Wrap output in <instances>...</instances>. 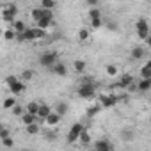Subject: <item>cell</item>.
<instances>
[{
  "label": "cell",
  "instance_id": "cell-1",
  "mask_svg": "<svg viewBox=\"0 0 151 151\" xmlns=\"http://www.w3.org/2000/svg\"><path fill=\"white\" fill-rule=\"evenodd\" d=\"M77 94L80 96V98H94V94H96V86H94V82H91V78H84L82 80V84L78 86V89H77Z\"/></svg>",
  "mask_w": 151,
  "mask_h": 151
},
{
  "label": "cell",
  "instance_id": "cell-2",
  "mask_svg": "<svg viewBox=\"0 0 151 151\" xmlns=\"http://www.w3.org/2000/svg\"><path fill=\"white\" fill-rule=\"evenodd\" d=\"M135 30H137V37L146 41L147 36H149V25H147V20H146V18L137 20V23H135Z\"/></svg>",
  "mask_w": 151,
  "mask_h": 151
},
{
  "label": "cell",
  "instance_id": "cell-3",
  "mask_svg": "<svg viewBox=\"0 0 151 151\" xmlns=\"http://www.w3.org/2000/svg\"><path fill=\"white\" fill-rule=\"evenodd\" d=\"M57 59H59V55L55 52H45V53L39 55V64L43 68H52L57 62Z\"/></svg>",
  "mask_w": 151,
  "mask_h": 151
},
{
  "label": "cell",
  "instance_id": "cell-4",
  "mask_svg": "<svg viewBox=\"0 0 151 151\" xmlns=\"http://www.w3.org/2000/svg\"><path fill=\"white\" fill-rule=\"evenodd\" d=\"M82 130H84V124H82V123H75V124L71 126L69 133H68V142H69V144H75V142L78 140Z\"/></svg>",
  "mask_w": 151,
  "mask_h": 151
},
{
  "label": "cell",
  "instance_id": "cell-5",
  "mask_svg": "<svg viewBox=\"0 0 151 151\" xmlns=\"http://www.w3.org/2000/svg\"><path fill=\"white\" fill-rule=\"evenodd\" d=\"M117 103V98L114 94H101L100 96V107L101 109H112Z\"/></svg>",
  "mask_w": 151,
  "mask_h": 151
},
{
  "label": "cell",
  "instance_id": "cell-6",
  "mask_svg": "<svg viewBox=\"0 0 151 151\" xmlns=\"http://www.w3.org/2000/svg\"><path fill=\"white\" fill-rule=\"evenodd\" d=\"M41 18H53V11H50V9H43V7H36V9H32V20L34 22H37V20H41Z\"/></svg>",
  "mask_w": 151,
  "mask_h": 151
},
{
  "label": "cell",
  "instance_id": "cell-7",
  "mask_svg": "<svg viewBox=\"0 0 151 151\" xmlns=\"http://www.w3.org/2000/svg\"><path fill=\"white\" fill-rule=\"evenodd\" d=\"M7 87H9L11 94H14V96H18V94H22V93H25V82H23L22 78H18L14 84H11V86H7Z\"/></svg>",
  "mask_w": 151,
  "mask_h": 151
},
{
  "label": "cell",
  "instance_id": "cell-8",
  "mask_svg": "<svg viewBox=\"0 0 151 151\" xmlns=\"http://www.w3.org/2000/svg\"><path fill=\"white\" fill-rule=\"evenodd\" d=\"M50 69L57 75V77H66V75H68V68H66V64H62V62H59V60H57Z\"/></svg>",
  "mask_w": 151,
  "mask_h": 151
},
{
  "label": "cell",
  "instance_id": "cell-9",
  "mask_svg": "<svg viewBox=\"0 0 151 151\" xmlns=\"http://www.w3.org/2000/svg\"><path fill=\"white\" fill-rule=\"evenodd\" d=\"M43 121H45L48 126H55V124H59V123H60V116H59L55 110H52V112H50V114L43 119Z\"/></svg>",
  "mask_w": 151,
  "mask_h": 151
},
{
  "label": "cell",
  "instance_id": "cell-10",
  "mask_svg": "<svg viewBox=\"0 0 151 151\" xmlns=\"http://www.w3.org/2000/svg\"><path fill=\"white\" fill-rule=\"evenodd\" d=\"M94 149L96 151H109V149H114V146L107 139H100V140L94 142Z\"/></svg>",
  "mask_w": 151,
  "mask_h": 151
},
{
  "label": "cell",
  "instance_id": "cell-11",
  "mask_svg": "<svg viewBox=\"0 0 151 151\" xmlns=\"http://www.w3.org/2000/svg\"><path fill=\"white\" fill-rule=\"evenodd\" d=\"M20 117H22V123H23V126H27V124H30V123H36V121L39 123V117H37L36 114H30V112H23Z\"/></svg>",
  "mask_w": 151,
  "mask_h": 151
},
{
  "label": "cell",
  "instance_id": "cell-12",
  "mask_svg": "<svg viewBox=\"0 0 151 151\" xmlns=\"http://www.w3.org/2000/svg\"><path fill=\"white\" fill-rule=\"evenodd\" d=\"M133 82V77L130 73H124V75H121V78H119V82H117V86L121 87V89H126L130 84Z\"/></svg>",
  "mask_w": 151,
  "mask_h": 151
},
{
  "label": "cell",
  "instance_id": "cell-13",
  "mask_svg": "<svg viewBox=\"0 0 151 151\" xmlns=\"http://www.w3.org/2000/svg\"><path fill=\"white\" fill-rule=\"evenodd\" d=\"M52 110H53V109H52L50 105L41 103V105H39V109H37V117H39V123H41V121H43V119H45V117L52 112Z\"/></svg>",
  "mask_w": 151,
  "mask_h": 151
},
{
  "label": "cell",
  "instance_id": "cell-14",
  "mask_svg": "<svg viewBox=\"0 0 151 151\" xmlns=\"http://www.w3.org/2000/svg\"><path fill=\"white\" fill-rule=\"evenodd\" d=\"M149 89H151V78H142L137 84V91H140V93H147Z\"/></svg>",
  "mask_w": 151,
  "mask_h": 151
},
{
  "label": "cell",
  "instance_id": "cell-15",
  "mask_svg": "<svg viewBox=\"0 0 151 151\" xmlns=\"http://www.w3.org/2000/svg\"><path fill=\"white\" fill-rule=\"evenodd\" d=\"M36 23H37L36 27H39V29L46 30V29H50V27H52V23H53V18H41V20H37Z\"/></svg>",
  "mask_w": 151,
  "mask_h": 151
},
{
  "label": "cell",
  "instance_id": "cell-16",
  "mask_svg": "<svg viewBox=\"0 0 151 151\" xmlns=\"http://www.w3.org/2000/svg\"><path fill=\"white\" fill-rule=\"evenodd\" d=\"M144 55H146V50H144L142 46H135V48L132 50V59H135V60L142 59Z\"/></svg>",
  "mask_w": 151,
  "mask_h": 151
},
{
  "label": "cell",
  "instance_id": "cell-17",
  "mask_svg": "<svg viewBox=\"0 0 151 151\" xmlns=\"http://www.w3.org/2000/svg\"><path fill=\"white\" fill-rule=\"evenodd\" d=\"M140 77L142 78H151V62H146L140 68Z\"/></svg>",
  "mask_w": 151,
  "mask_h": 151
},
{
  "label": "cell",
  "instance_id": "cell-18",
  "mask_svg": "<svg viewBox=\"0 0 151 151\" xmlns=\"http://www.w3.org/2000/svg\"><path fill=\"white\" fill-rule=\"evenodd\" d=\"M73 69L77 71V73H84V69H86V60H82V59H77L73 62Z\"/></svg>",
  "mask_w": 151,
  "mask_h": 151
},
{
  "label": "cell",
  "instance_id": "cell-19",
  "mask_svg": "<svg viewBox=\"0 0 151 151\" xmlns=\"http://www.w3.org/2000/svg\"><path fill=\"white\" fill-rule=\"evenodd\" d=\"M25 128H27V133H29V135H37V133H39V123H37V121L27 124Z\"/></svg>",
  "mask_w": 151,
  "mask_h": 151
},
{
  "label": "cell",
  "instance_id": "cell-20",
  "mask_svg": "<svg viewBox=\"0 0 151 151\" xmlns=\"http://www.w3.org/2000/svg\"><path fill=\"white\" fill-rule=\"evenodd\" d=\"M41 7H43V9L53 11V9L57 7V0H41Z\"/></svg>",
  "mask_w": 151,
  "mask_h": 151
},
{
  "label": "cell",
  "instance_id": "cell-21",
  "mask_svg": "<svg viewBox=\"0 0 151 151\" xmlns=\"http://www.w3.org/2000/svg\"><path fill=\"white\" fill-rule=\"evenodd\" d=\"M55 112L62 117V116H66V112H68V103L66 101H60V103H57V107H55Z\"/></svg>",
  "mask_w": 151,
  "mask_h": 151
},
{
  "label": "cell",
  "instance_id": "cell-22",
  "mask_svg": "<svg viewBox=\"0 0 151 151\" xmlns=\"http://www.w3.org/2000/svg\"><path fill=\"white\" fill-rule=\"evenodd\" d=\"M27 29V25L23 23V22H20V20H14V23H13V30L18 34V32H23Z\"/></svg>",
  "mask_w": 151,
  "mask_h": 151
},
{
  "label": "cell",
  "instance_id": "cell-23",
  "mask_svg": "<svg viewBox=\"0 0 151 151\" xmlns=\"http://www.w3.org/2000/svg\"><path fill=\"white\" fill-rule=\"evenodd\" d=\"M37 109H39V103H36V101H30V103H27V107H25V112H30V114H36V116H37Z\"/></svg>",
  "mask_w": 151,
  "mask_h": 151
},
{
  "label": "cell",
  "instance_id": "cell-24",
  "mask_svg": "<svg viewBox=\"0 0 151 151\" xmlns=\"http://www.w3.org/2000/svg\"><path fill=\"white\" fill-rule=\"evenodd\" d=\"M100 110H101L100 105H91V107H87V112H86V114H87V117H94Z\"/></svg>",
  "mask_w": 151,
  "mask_h": 151
},
{
  "label": "cell",
  "instance_id": "cell-25",
  "mask_svg": "<svg viewBox=\"0 0 151 151\" xmlns=\"http://www.w3.org/2000/svg\"><path fill=\"white\" fill-rule=\"evenodd\" d=\"M2 20L13 25V23H14V20H16V16H14V14H11V13H7V11L4 9V11H2Z\"/></svg>",
  "mask_w": 151,
  "mask_h": 151
},
{
  "label": "cell",
  "instance_id": "cell-26",
  "mask_svg": "<svg viewBox=\"0 0 151 151\" xmlns=\"http://www.w3.org/2000/svg\"><path fill=\"white\" fill-rule=\"evenodd\" d=\"M78 140H82V144H91V135H89V133L86 132V128L82 130V133H80Z\"/></svg>",
  "mask_w": 151,
  "mask_h": 151
},
{
  "label": "cell",
  "instance_id": "cell-27",
  "mask_svg": "<svg viewBox=\"0 0 151 151\" xmlns=\"http://www.w3.org/2000/svg\"><path fill=\"white\" fill-rule=\"evenodd\" d=\"M105 71H107L109 77H116V75H117V66H116V64H109V66L105 68Z\"/></svg>",
  "mask_w": 151,
  "mask_h": 151
},
{
  "label": "cell",
  "instance_id": "cell-28",
  "mask_svg": "<svg viewBox=\"0 0 151 151\" xmlns=\"http://www.w3.org/2000/svg\"><path fill=\"white\" fill-rule=\"evenodd\" d=\"M32 78H34V71H32V69H25V71L22 73V80H23V82L32 80Z\"/></svg>",
  "mask_w": 151,
  "mask_h": 151
},
{
  "label": "cell",
  "instance_id": "cell-29",
  "mask_svg": "<svg viewBox=\"0 0 151 151\" xmlns=\"http://www.w3.org/2000/svg\"><path fill=\"white\" fill-rule=\"evenodd\" d=\"M34 36H36V39H43V37H46V30H43L39 27H34Z\"/></svg>",
  "mask_w": 151,
  "mask_h": 151
},
{
  "label": "cell",
  "instance_id": "cell-30",
  "mask_svg": "<svg viewBox=\"0 0 151 151\" xmlns=\"http://www.w3.org/2000/svg\"><path fill=\"white\" fill-rule=\"evenodd\" d=\"M77 36H78V41H87V37H89V30H87V29H80Z\"/></svg>",
  "mask_w": 151,
  "mask_h": 151
},
{
  "label": "cell",
  "instance_id": "cell-31",
  "mask_svg": "<svg viewBox=\"0 0 151 151\" xmlns=\"http://www.w3.org/2000/svg\"><path fill=\"white\" fill-rule=\"evenodd\" d=\"M14 103H16V100L11 96V98H6V100H4L2 107H4V109H13V107H14Z\"/></svg>",
  "mask_w": 151,
  "mask_h": 151
},
{
  "label": "cell",
  "instance_id": "cell-32",
  "mask_svg": "<svg viewBox=\"0 0 151 151\" xmlns=\"http://www.w3.org/2000/svg\"><path fill=\"white\" fill-rule=\"evenodd\" d=\"M11 110H13V114H14V116H22V114L25 112V107H22V105H18V103H14V107H13Z\"/></svg>",
  "mask_w": 151,
  "mask_h": 151
},
{
  "label": "cell",
  "instance_id": "cell-33",
  "mask_svg": "<svg viewBox=\"0 0 151 151\" xmlns=\"http://www.w3.org/2000/svg\"><path fill=\"white\" fill-rule=\"evenodd\" d=\"M4 9H6V11H7V13H11V14H14V16H16V14H18V7H16V6H14V4H7V6H6V7H4Z\"/></svg>",
  "mask_w": 151,
  "mask_h": 151
},
{
  "label": "cell",
  "instance_id": "cell-34",
  "mask_svg": "<svg viewBox=\"0 0 151 151\" xmlns=\"http://www.w3.org/2000/svg\"><path fill=\"white\" fill-rule=\"evenodd\" d=\"M101 25H103L101 18H91V27H93V29H100Z\"/></svg>",
  "mask_w": 151,
  "mask_h": 151
},
{
  "label": "cell",
  "instance_id": "cell-35",
  "mask_svg": "<svg viewBox=\"0 0 151 151\" xmlns=\"http://www.w3.org/2000/svg\"><path fill=\"white\" fill-rule=\"evenodd\" d=\"M2 144H4L6 147H13V146H14V140L11 139V135H7V137L2 139Z\"/></svg>",
  "mask_w": 151,
  "mask_h": 151
},
{
  "label": "cell",
  "instance_id": "cell-36",
  "mask_svg": "<svg viewBox=\"0 0 151 151\" xmlns=\"http://www.w3.org/2000/svg\"><path fill=\"white\" fill-rule=\"evenodd\" d=\"M89 18H101V13H100V9H96V7L89 9Z\"/></svg>",
  "mask_w": 151,
  "mask_h": 151
},
{
  "label": "cell",
  "instance_id": "cell-37",
  "mask_svg": "<svg viewBox=\"0 0 151 151\" xmlns=\"http://www.w3.org/2000/svg\"><path fill=\"white\" fill-rule=\"evenodd\" d=\"M4 37H6L7 41H13V39L16 37V32H14V30H9V29H7V30L4 32Z\"/></svg>",
  "mask_w": 151,
  "mask_h": 151
},
{
  "label": "cell",
  "instance_id": "cell-38",
  "mask_svg": "<svg viewBox=\"0 0 151 151\" xmlns=\"http://www.w3.org/2000/svg\"><path fill=\"white\" fill-rule=\"evenodd\" d=\"M18 80V77H14V75H9V77L6 78V86H11V84H14Z\"/></svg>",
  "mask_w": 151,
  "mask_h": 151
},
{
  "label": "cell",
  "instance_id": "cell-39",
  "mask_svg": "<svg viewBox=\"0 0 151 151\" xmlns=\"http://www.w3.org/2000/svg\"><path fill=\"white\" fill-rule=\"evenodd\" d=\"M9 135V130L7 128H0V139H4V137H7Z\"/></svg>",
  "mask_w": 151,
  "mask_h": 151
},
{
  "label": "cell",
  "instance_id": "cell-40",
  "mask_svg": "<svg viewBox=\"0 0 151 151\" xmlns=\"http://www.w3.org/2000/svg\"><path fill=\"white\" fill-rule=\"evenodd\" d=\"M86 4H89V6H93V7H96V4L100 2V0H84Z\"/></svg>",
  "mask_w": 151,
  "mask_h": 151
},
{
  "label": "cell",
  "instance_id": "cell-41",
  "mask_svg": "<svg viewBox=\"0 0 151 151\" xmlns=\"http://www.w3.org/2000/svg\"><path fill=\"white\" fill-rule=\"evenodd\" d=\"M109 27H110V30H117V25L114 22H109Z\"/></svg>",
  "mask_w": 151,
  "mask_h": 151
},
{
  "label": "cell",
  "instance_id": "cell-42",
  "mask_svg": "<svg viewBox=\"0 0 151 151\" xmlns=\"http://www.w3.org/2000/svg\"><path fill=\"white\" fill-rule=\"evenodd\" d=\"M0 128H2V123H0Z\"/></svg>",
  "mask_w": 151,
  "mask_h": 151
}]
</instances>
